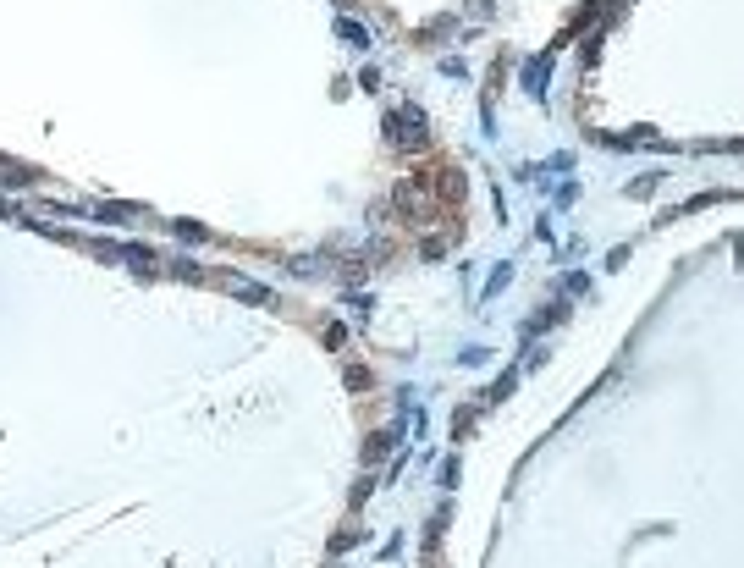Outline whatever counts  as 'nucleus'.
<instances>
[{"mask_svg": "<svg viewBox=\"0 0 744 568\" xmlns=\"http://www.w3.org/2000/svg\"><path fill=\"white\" fill-rule=\"evenodd\" d=\"M391 441H397L391 430H380V436H370V447H364V464H380V458L391 452Z\"/></svg>", "mask_w": 744, "mask_h": 568, "instance_id": "1", "label": "nucleus"}, {"mask_svg": "<svg viewBox=\"0 0 744 568\" xmlns=\"http://www.w3.org/2000/svg\"><path fill=\"white\" fill-rule=\"evenodd\" d=\"M337 33H342V39H348V45H359V50H364V45H370V33H364V28H359V22H348V17H342V22H337Z\"/></svg>", "mask_w": 744, "mask_h": 568, "instance_id": "2", "label": "nucleus"}]
</instances>
